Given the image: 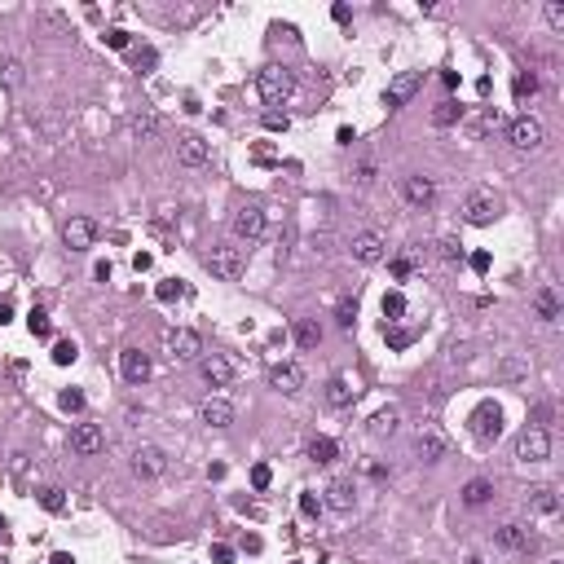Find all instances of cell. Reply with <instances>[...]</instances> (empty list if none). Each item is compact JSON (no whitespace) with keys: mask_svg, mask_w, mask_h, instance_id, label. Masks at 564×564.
I'll list each match as a JSON object with an SVG mask.
<instances>
[{"mask_svg":"<svg viewBox=\"0 0 564 564\" xmlns=\"http://www.w3.org/2000/svg\"><path fill=\"white\" fill-rule=\"evenodd\" d=\"M256 93H261V101L273 111V106H282L291 93H296V75L287 71V66H278V62H269V66H261L256 71Z\"/></svg>","mask_w":564,"mask_h":564,"instance_id":"1","label":"cell"},{"mask_svg":"<svg viewBox=\"0 0 564 564\" xmlns=\"http://www.w3.org/2000/svg\"><path fill=\"white\" fill-rule=\"evenodd\" d=\"M203 269H208L212 278L234 282V278H243V269H247V251H243L238 243H216V247L203 251Z\"/></svg>","mask_w":564,"mask_h":564,"instance_id":"2","label":"cell"},{"mask_svg":"<svg viewBox=\"0 0 564 564\" xmlns=\"http://www.w3.org/2000/svg\"><path fill=\"white\" fill-rule=\"evenodd\" d=\"M507 141H511V150H520V155H533V150H543L547 128L533 115H516V119H507Z\"/></svg>","mask_w":564,"mask_h":564,"instance_id":"3","label":"cell"},{"mask_svg":"<svg viewBox=\"0 0 564 564\" xmlns=\"http://www.w3.org/2000/svg\"><path fill=\"white\" fill-rule=\"evenodd\" d=\"M468 428H472L476 441H498V432H503V406L498 401H480L472 415H468Z\"/></svg>","mask_w":564,"mask_h":564,"instance_id":"4","label":"cell"},{"mask_svg":"<svg viewBox=\"0 0 564 564\" xmlns=\"http://www.w3.org/2000/svg\"><path fill=\"white\" fill-rule=\"evenodd\" d=\"M463 221L468 225H476V229H485V225H494L498 221V198L490 194V190H472L468 198H463Z\"/></svg>","mask_w":564,"mask_h":564,"instance_id":"5","label":"cell"},{"mask_svg":"<svg viewBox=\"0 0 564 564\" xmlns=\"http://www.w3.org/2000/svg\"><path fill=\"white\" fill-rule=\"evenodd\" d=\"M516 458L520 463H547L551 458V432L547 428H525L516 437Z\"/></svg>","mask_w":564,"mask_h":564,"instance_id":"6","label":"cell"},{"mask_svg":"<svg viewBox=\"0 0 564 564\" xmlns=\"http://www.w3.org/2000/svg\"><path fill=\"white\" fill-rule=\"evenodd\" d=\"M419 89H423V71H401V75H393V80H388V89H383V106L401 111Z\"/></svg>","mask_w":564,"mask_h":564,"instance_id":"7","label":"cell"},{"mask_svg":"<svg viewBox=\"0 0 564 564\" xmlns=\"http://www.w3.org/2000/svg\"><path fill=\"white\" fill-rule=\"evenodd\" d=\"M401 198L410 203V208L428 212L432 203H437V181H432V176H423V172H410L406 181H401Z\"/></svg>","mask_w":564,"mask_h":564,"instance_id":"8","label":"cell"},{"mask_svg":"<svg viewBox=\"0 0 564 564\" xmlns=\"http://www.w3.org/2000/svg\"><path fill=\"white\" fill-rule=\"evenodd\" d=\"M198 371H203V379H208L212 388H229V383H234V362H229L225 353H203Z\"/></svg>","mask_w":564,"mask_h":564,"instance_id":"9","label":"cell"},{"mask_svg":"<svg viewBox=\"0 0 564 564\" xmlns=\"http://www.w3.org/2000/svg\"><path fill=\"white\" fill-rule=\"evenodd\" d=\"M163 472H168V454H163L159 445H141V450H133V476L155 480V476H163Z\"/></svg>","mask_w":564,"mask_h":564,"instance_id":"10","label":"cell"},{"mask_svg":"<svg viewBox=\"0 0 564 564\" xmlns=\"http://www.w3.org/2000/svg\"><path fill=\"white\" fill-rule=\"evenodd\" d=\"M168 348H172V362H198V357L208 353V348H203V336H198V331H190V326L172 331Z\"/></svg>","mask_w":564,"mask_h":564,"instance_id":"11","label":"cell"},{"mask_svg":"<svg viewBox=\"0 0 564 564\" xmlns=\"http://www.w3.org/2000/svg\"><path fill=\"white\" fill-rule=\"evenodd\" d=\"M71 450L84 454V458L106 450V432H101V423H75L71 428Z\"/></svg>","mask_w":564,"mask_h":564,"instance_id":"12","label":"cell"},{"mask_svg":"<svg viewBox=\"0 0 564 564\" xmlns=\"http://www.w3.org/2000/svg\"><path fill=\"white\" fill-rule=\"evenodd\" d=\"M348 251H353V261H362V265H379L383 261V234L379 229H362V234H353Z\"/></svg>","mask_w":564,"mask_h":564,"instance_id":"13","label":"cell"},{"mask_svg":"<svg viewBox=\"0 0 564 564\" xmlns=\"http://www.w3.org/2000/svg\"><path fill=\"white\" fill-rule=\"evenodd\" d=\"M62 243H66L71 251H89V247L97 243V225H93L89 216H71V221L62 225Z\"/></svg>","mask_w":564,"mask_h":564,"instance_id":"14","label":"cell"},{"mask_svg":"<svg viewBox=\"0 0 564 564\" xmlns=\"http://www.w3.org/2000/svg\"><path fill=\"white\" fill-rule=\"evenodd\" d=\"M415 454H419V463H441V458L450 454V441L441 437L437 428H419V437H415Z\"/></svg>","mask_w":564,"mask_h":564,"instance_id":"15","label":"cell"},{"mask_svg":"<svg viewBox=\"0 0 564 564\" xmlns=\"http://www.w3.org/2000/svg\"><path fill=\"white\" fill-rule=\"evenodd\" d=\"M261 234H265V212L256 208V203L238 208V212H234V238H243V243H256Z\"/></svg>","mask_w":564,"mask_h":564,"instance_id":"16","label":"cell"},{"mask_svg":"<svg viewBox=\"0 0 564 564\" xmlns=\"http://www.w3.org/2000/svg\"><path fill=\"white\" fill-rule=\"evenodd\" d=\"M269 388H278V393H300L304 388V366L300 362H278V366H269Z\"/></svg>","mask_w":564,"mask_h":564,"instance_id":"17","label":"cell"},{"mask_svg":"<svg viewBox=\"0 0 564 564\" xmlns=\"http://www.w3.org/2000/svg\"><path fill=\"white\" fill-rule=\"evenodd\" d=\"M119 371H124V379L133 383V388H141V383L150 379V353H141V348H124V353H119Z\"/></svg>","mask_w":564,"mask_h":564,"instance_id":"18","label":"cell"},{"mask_svg":"<svg viewBox=\"0 0 564 564\" xmlns=\"http://www.w3.org/2000/svg\"><path fill=\"white\" fill-rule=\"evenodd\" d=\"M176 159H181L186 168H203L208 163V141H203L198 133H181L176 137Z\"/></svg>","mask_w":564,"mask_h":564,"instance_id":"19","label":"cell"},{"mask_svg":"<svg viewBox=\"0 0 564 564\" xmlns=\"http://www.w3.org/2000/svg\"><path fill=\"white\" fill-rule=\"evenodd\" d=\"M353 503H357V490H353V480H348V476H336V480L326 485L322 507H331V511H353Z\"/></svg>","mask_w":564,"mask_h":564,"instance_id":"20","label":"cell"},{"mask_svg":"<svg viewBox=\"0 0 564 564\" xmlns=\"http://www.w3.org/2000/svg\"><path fill=\"white\" fill-rule=\"evenodd\" d=\"M198 419L208 428H229V423H234V406H229L225 397H208L198 406Z\"/></svg>","mask_w":564,"mask_h":564,"instance_id":"21","label":"cell"},{"mask_svg":"<svg viewBox=\"0 0 564 564\" xmlns=\"http://www.w3.org/2000/svg\"><path fill=\"white\" fill-rule=\"evenodd\" d=\"M503 128V115H498V106H485V111H476L472 119H468V133L476 137V141H485L490 133H498Z\"/></svg>","mask_w":564,"mask_h":564,"instance_id":"22","label":"cell"},{"mask_svg":"<svg viewBox=\"0 0 564 564\" xmlns=\"http://www.w3.org/2000/svg\"><path fill=\"white\" fill-rule=\"evenodd\" d=\"M291 336H296V344H300L304 353H313V348L322 344V326H318V318H296Z\"/></svg>","mask_w":564,"mask_h":564,"instance_id":"23","label":"cell"},{"mask_svg":"<svg viewBox=\"0 0 564 564\" xmlns=\"http://www.w3.org/2000/svg\"><path fill=\"white\" fill-rule=\"evenodd\" d=\"M529 507L538 511V516H555V511H560V494L551 490V485H533V490H529Z\"/></svg>","mask_w":564,"mask_h":564,"instance_id":"24","label":"cell"},{"mask_svg":"<svg viewBox=\"0 0 564 564\" xmlns=\"http://www.w3.org/2000/svg\"><path fill=\"white\" fill-rule=\"evenodd\" d=\"M498 547H507V551H529L533 547V533L525 525H503L498 529Z\"/></svg>","mask_w":564,"mask_h":564,"instance_id":"25","label":"cell"},{"mask_svg":"<svg viewBox=\"0 0 564 564\" xmlns=\"http://www.w3.org/2000/svg\"><path fill=\"white\" fill-rule=\"evenodd\" d=\"M353 401H357V388H353V383H348V379H340V375H336V379H331V383H326V406H336V410H344V406H353Z\"/></svg>","mask_w":564,"mask_h":564,"instance_id":"26","label":"cell"},{"mask_svg":"<svg viewBox=\"0 0 564 564\" xmlns=\"http://www.w3.org/2000/svg\"><path fill=\"white\" fill-rule=\"evenodd\" d=\"M533 309H538V318H543V322H560V300H555L551 287H538L533 291Z\"/></svg>","mask_w":564,"mask_h":564,"instance_id":"27","label":"cell"},{"mask_svg":"<svg viewBox=\"0 0 564 564\" xmlns=\"http://www.w3.org/2000/svg\"><path fill=\"white\" fill-rule=\"evenodd\" d=\"M27 84V66L18 58H0V89H22Z\"/></svg>","mask_w":564,"mask_h":564,"instance_id":"28","label":"cell"},{"mask_svg":"<svg viewBox=\"0 0 564 564\" xmlns=\"http://www.w3.org/2000/svg\"><path fill=\"white\" fill-rule=\"evenodd\" d=\"M309 458H313L318 468H331V463L340 458V445L331 441V437H313V441H309Z\"/></svg>","mask_w":564,"mask_h":564,"instance_id":"29","label":"cell"},{"mask_svg":"<svg viewBox=\"0 0 564 564\" xmlns=\"http://www.w3.org/2000/svg\"><path fill=\"white\" fill-rule=\"evenodd\" d=\"M458 119H463V106H458L454 97H445V101H437V106H432V124H437V128H454Z\"/></svg>","mask_w":564,"mask_h":564,"instance_id":"30","label":"cell"},{"mask_svg":"<svg viewBox=\"0 0 564 564\" xmlns=\"http://www.w3.org/2000/svg\"><path fill=\"white\" fill-rule=\"evenodd\" d=\"M397 423H401V410H397V406H383L379 415L371 419V432H375V437H393Z\"/></svg>","mask_w":564,"mask_h":564,"instance_id":"31","label":"cell"},{"mask_svg":"<svg viewBox=\"0 0 564 564\" xmlns=\"http://www.w3.org/2000/svg\"><path fill=\"white\" fill-rule=\"evenodd\" d=\"M490 498H494V485H490V480H480V476H476V480L463 485V503H468V507H485Z\"/></svg>","mask_w":564,"mask_h":564,"instance_id":"32","label":"cell"},{"mask_svg":"<svg viewBox=\"0 0 564 564\" xmlns=\"http://www.w3.org/2000/svg\"><path fill=\"white\" fill-rule=\"evenodd\" d=\"M133 137H137V141H155V137H159V115H150V111L133 115Z\"/></svg>","mask_w":564,"mask_h":564,"instance_id":"33","label":"cell"},{"mask_svg":"<svg viewBox=\"0 0 564 564\" xmlns=\"http://www.w3.org/2000/svg\"><path fill=\"white\" fill-rule=\"evenodd\" d=\"M36 498H40L44 511H54V516H62V511H66V490H58V485H44Z\"/></svg>","mask_w":564,"mask_h":564,"instance_id":"34","label":"cell"},{"mask_svg":"<svg viewBox=\"0 0 564 564\" xmlns=\"http://www.w3.org/2000/svg\"><path fill=\"white\" fill-rule=\"evenodd\" d=\"M27 331H31L36 340H49V336H54V318H49L44 309H31L27 313Z\"/></svg>","mask_w":564,"mask_h":564,"instance_id":"35","label":"cell"},{"mask_svg":"<svg viewBox=\"0 0 564 564\" xmlns=\"http://www.w3.org/2000/svg\"><path fill=\"white\" fill-rule=\"evenodd\" d=\"M383 318H388V322H401V318H406V296H401V291H388V296H383Z\"/></svg>","mask_w":564,"mask_h":564,"instance_id":"36","label":"cell"},{"mask_svg":"<svg viewBox=\"0 0 564 564\" xmlns=\"http://www.w3.org/2000/svg\"><path fill=\"white\" fill-rule=\"evenodd\" d=\"M58 406L66 410V415H80V410H84V393H80V388H62Z\"/></svg>","mask_w":564,"mask_h":564,"instance_id":"37","label":"cell"},{"mask_svg":"<svg viewBox=\"0 0 564 564\" xmlns=\"http://www.w3.org/2000/svg\"><path fill=\"white\" fill-rule=\"evenodd\" d=\"M543 18H547L551 31H564V5H560V0H547V5H543Z\"/></svg>","mask_w":564,"mask_h":564,"instance_id":"38","label":"cell"},{"mask_svg":"<svg viewBox=\"0 0 564 564\" xmlns=\"http://www.w3.org/2000/svg\"><path fill=\"white\" fill-rule=\"evenodd\" d=\"M75 357H80V348H75V340H58V344H54V362H58V366H71Z\"/></svg>","mask_w":564,"mask_h":564,"instance_id":"39","label":"cell"},{"mask_svg":"<svg viewBox=\"0 0 564 564\" xmlns=\"http://www.w3.org/2000/svg\"><path fill=\"white\" fill-rule=\"evenodd\" d=\"M155 296H159L163 304H172V300H181V296H186V287H181L176 278H168V282H159V287H155Z\"/></svg>","mask_w":564,"mask_h":564,"instance_id":"40","label":"cell"},{"mask_svg":"<svg viewBox=\"0 0 564 564\" xmlns=\"http://www.w3.org/2000/svg\"><path fill=\"white\" fill-rule=\"evenodd\" d=\"M538 93V75L533 71H520L516 75V97H533Z\"/></svg>","mask_w":564,"mask_h":564,"instance_id":"41","label":"cell"},{"mask_svg":"<svg viewBox=\"0 0 564 564\" xmlns=\"http://www.w3.org/2000/svg\"><path fill=\"white\" fill-rule=\"evenodd\" d=\"M265 128H269V133H287V128H291L287 111H265Z\"/></svg>","mask_w":564,"mask_h":564,"instance_id":"42","label":"cell"},{"mask_svg":"<svg viewBox=\"0 0 564 564\" xmlns=\"http://www.w3.org/2000/svg\"><path fill=\"white\" fill-rule=\"evenodd\" d=\"M383 336H388V348H397V353H401V348H410V340H415L406 326H393V331H383Z\"/></svg>","mask_w":564,"mask_h":564,"instance_id":"43","label":"cell"},{"mask_svg":"<svg viewBox=\"0 0 564 564\" xmlns=\"http://www.w3.org/2000/svg\"><path fill=\"white\" fill-rule=\"evenodd\" d=\"M336 318H340V326L348 331V326L357 322V300H340V313H336Z\"/></svg>","mask_w":564,"mask_h":564,"instance_id":"44","label":"cell"},{"mask_svg":"<svg viewBox=\"0 0 564 564\" xmlns=\"http://www.w3.org/2000/svg\"><path fill=\"white\" fill-rule=\"evenodd\" d=\"M441 261H463V243H458V238H441Z\"/></svg>","mask_w":564,"mask_h":564,"instance_id":"45","label":"cell"},{"mask_svg":"<svg viewBox=\"0 0 564 564\" xmlns=\"http://www.w3.org/2000/svg\"><path fill=\"white\" fill-rule=\"evenodd\" d=\"M300 511H304L309 520H313V516H322V498H318V494H300Z\"/></svg>","mask_w":564,"mask_h":564,"instance_id":"46","label":"cell"},{"mask_svg":"<svg viewBox=\"0 0 564 564\" xmlns=\"http://www.w3.org/2000/svg\"><path fill=\"white\" fill-rule=\"evenodd\" d=\"M503 375H507V379H525V375H529V366L520 362V357H507V362H503Z\"/></svg>","mask_w":564,"mask_h":564,"instance_id":"47","label":"cell"},{"mask_svg":"<svg viewBox=\"0 0 564 564\" xmlns=\"http://www.w3.org/2000/svg\"><path fill=\"white\" fill-rule=\"evenodd\" d=\"M269 480H273V472H269L265 463H256V468H251V485H256V490H269Z\"/></svg>","mask_w":564,"mask_h":564,"instance_id":"48","label":"cell"},{"mask_svg":"<svg viewBox=\"0 0 564 564\" xmlns=\"http://www.w3.org/2000/svg\"><path fill=\"white\" fill-rule=\"evenodd\" d=\"M415 273V256H397L393 261V278H410Z\"/></svg>","mask_w":564,"mask_h":564,"instance_id":"49","label":"cell"},{"mask_svg":"<svg viewBox=\"0 0 564 564\" xmlns=\"http://www.w3.org/2000/svg\"><path fill=\"white\" fill-rule=\"evenodd\" d=\"M101 40H106L111 49H128V31H124V27H111V31L101 36Z\"/></svg>","mask_w":564,"mask_h":564,"instance_id":"50","label":"cell"},{"mask_svg":"<svg viewBox=\"0 0 564 564\" xmlns=\"http://www.w3.org/2000/svg\"><path fill=\"white\" fill-rule=\"evenodd\" d=\"M212 564H234V547L216 543V547H212Z\"/></svg>","mask_w":564,"mask_h":564,"instance_id":"51","label":"cell"},{"mask_svg":"<svg viewBox=\"0 0 564 564\" xmlns=\"http://www.w3.org/2000/svg\"><path fill=\"white\" fill-rule=\"evenodd\" d=\"M476 273H490V251H472V261H468Z\"/></svg>","mask_w":564,"mask_h":564,"instance_id":"52","label":"cell"},{"mask_svg":"<svg viewBox=\"0 0 564 564\" xmlns=\"http://www.w3.org/2000/svg\"><path fill=\"white\" fill-rule=\"evenodd\" d=\"M375 176H379V172H375V163H362V168H357V181H362V186H371Z\"/></svg>","mask_w":564,"mask_h":564,"instance_id":"53","label":"cell"},{"mask_svg":"<svg viewBox=\"0 0 564 564\" xmlns=\"http://www.w3.org/2000/svg\"><path fill=\"white\" fill-rule=\"evenodd\" d=\"M141 66H146V71L155 66V49H141V58H137V71H141Z\"/></svg>","mask_w":564,"mask_h":564,"instance_id":"54","label":"cell"},{"mask_svg":"<svg viewBox=\"0 0 564 564\" xmlns=\"http://www.w3.org/2000/svg\"><path fill=\"white\" fill-rule=\"evenodd\" d=\"M133 269H137V273L150 269V251H137V256H133Z\"/></svg>","mask_w":564,"mask_h":564,"instance_id":"55","label":"cell"},{"mask_svg":"<svg viewBox=\"0 0 564 564\" xmlns=\"http://www.w3.org/2000/svg\"><path fill=\"white\" fill-rule=\"evenodd\" d=\"M5 322H14V304H9V300H0V326H5Z\"/></svg>","mask_w":564,"mask_h":564,"instance_id":"56","label":"cell"},{"mask_svg":"<svg viewBox=\"0 0 564 564\" xmlns=\"http://www.w3.org/2000/svg\"><path fill=\"white\" fill-rule=\"evenodd\" d=\"M336 141H340V146H353V141H357V137H353V128H340V133H336Z\"/></svg>","mask_w":564,"mask_h":564,"instance_id":"57","label":"cell"},{"mask_svg":"<svg viewBox=\"0 0 564 564\" xmlns=\"http://www.w3.org/2000/svg\"><path fill=\"white\" fill-rule=\"evenodd\" d=\"M49 564H75V560H71L66 551H58V555H54V560H49Z\"/></svg>","mask_w":564,"mask_h":564,"instance_id":"58","label":"cell"},{"mask_svg":"<svg viewBox=\"0 0 564 564\" xmlns=\"http://www.w3.org/2000/svg\"><path fill=\"white\" fill-rule=\"evenodd\" d=\"M0 538H5V516H0Z\"/></svg>","mask_w":564,"mask_h":564,"instance_id":"59","label":"cell"},{"mask_svg":"<svg viewBox=\"0 0 564 564\" xmlns=\"http://www.w3.org/2000/svg\"><path fill=\"white\" fill-rule=\"evenodd\" d=\"M468 564H480V560H476V555H472V560H468Z\"/></svg>","mask_w":564,"mask_h":564,"instance_id":"60","label":"cell"},{"mask_svg":"<svg viewBox=\"0 0 564 564\" xmlns=\"http://www.w3.org/2000/svg\"><path fill=\"white\" fill-rule=\"evenodd\" d=\"M551 564H560V560H551Z\"/></svg>","mask_w":564,"mask_h":564,"instance_id":"61","label":"cell"}]
</instances>
